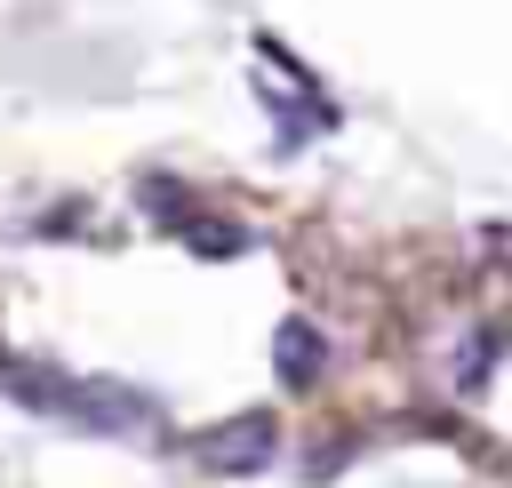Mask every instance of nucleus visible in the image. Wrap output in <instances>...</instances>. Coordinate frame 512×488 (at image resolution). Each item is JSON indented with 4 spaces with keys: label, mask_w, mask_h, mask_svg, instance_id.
Segmentation results:
<instances>
[{
    "label": "nucleus",
    "mask_w": 512,
    "mask_h": 488,
    "mask_svg": "<svg viewBox=\"0 0 512 488\" xmlns=\"http://www.w3.org/2000/svg\"><path fill=\"white\" fill-rule=\"evenodd\" d=\"M272 416L264 408H248V416H232V424H216V432H200L192 448H200V464L208 472H264L272 464Z\"/></svg>",
    "instance_id": "obj_1"
},
{
    "label": "nucleus",
    "mask_w": 512,
    "mask_h": 488,
    "mask_svg": "<svg viewBox=\"0 0 512 488\" xmlns=\"http://www.w3.org/2000/svg\"><path fill=\"white\" fill-rule=\"evenodd\" d=\"M272 368H280V384H312L320 376V336H312V320H280V336H272Z\"/></svg>",
    "instance_id": "obj_2"
},
{
    "label": "nucleus",
    "mask_w": 512,
    "mask_h": 488,
    "mask_svg": "<svg viewBox=\"0 0 512 488\" xmlns=\"http://www.w3.org/2000/svg\"><path fill=\"white\" fill-rule=\"evenodd\" d=\"M248 240L232 232V224H192V256H240Z\"/></svg>",
    "instance_id": "obj_3"
}]
</instances>
